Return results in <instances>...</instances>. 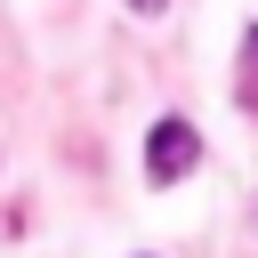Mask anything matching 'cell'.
I'll return each mask as SVG.
<instances>
[{
	"mask_svg": "<svg viewBox=\"0 0 258 258\" xmlns=\"http://www.w3.org/2000/svg\"><path fill=\"white\" fill-rule=\"evenodd\" d=\"M194 161H202L194 121H185V113L153 121V137H145V177H153V185H177V177H194Z\"/></svg>",
	"mask_w": 258,
	"mask_h": 258,
	"instance_id": "6da1fadb",
	"label": "cell"
},
{
	"mask_svg": "<svg viewBox=\"0 0 258 258\" xmlns=\"http://www.w3.org/2000/svg\"><path fill=\"white\" fill-rule=\"evenodd\" d=\"M234 105L258 121V24L242 32V73H234Z\"/></svg>",
	"mask_w": 258,
	"mask_h": 258,
	"instance_id": "7a4b0ae2",
	"label": "cell"
},
{
	"mask_svg": "<svg viewBox=\"0 0 258 258\" xmlns=\"http://www.w3.org/2000/svg\"><path fill=\"white\" fill-rule=\"evenodd\" d=\"M129 8H137V16H161V8H169V0H129Z\"/></svg>",
	"mask_w": 258,
	"mask_h": 258,
	"instance_id": "3957f363",
	"label": "cell"
}]
</instances>
